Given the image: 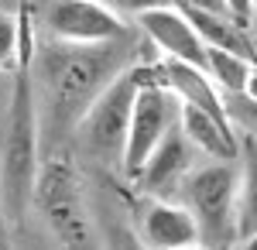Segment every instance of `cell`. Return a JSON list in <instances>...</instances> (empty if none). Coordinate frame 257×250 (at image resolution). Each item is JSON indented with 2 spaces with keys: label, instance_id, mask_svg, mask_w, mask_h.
<instances>
[{
  "label": "cell",
  "instance_id": "cell-1",
  "mask_svg": "<svg viewBox=\"0 0 257 250\" xmlns=\"http://www.w3.org/2000/svg\"><path fill=\"white\" fill-rule=\"evenodd\" d=\"M123 72L117 45H52L41 52V79L48 96V120L55 131L76 127L89 103Z\"/></svg>",
  "mask_w": 257,
  "mask_h": 250
},
{
  "label": "cell",
  "instance_id": "cell-2",
  "mask_svg": "<svg viewBox=\"0 0 257 250\" xmlns=\"http://www.w3.org/2000/svg\"><path fill=\"white\" fill-rule=\"evenodd\" d=\"M14 96H11V116H7V141H4V161H0V202L4 216H14V223L24 219L35 195L38 178V99L35 82L28 69H14Z\"/></svg>",
  "mask_w": 257,
  "mask_h": 250
},
{
  "label": "cell",
  "instance_id": "cell-3",
  "mask_svg": "<svg viewBox=\"0 0 257 250\" xmlns=\"http://www.w3.org/2000/svg\"><path fill=\"white\" fill-rule=\"evenodd\" d=\"M185 209L206 250H233L237 233V161L202 165L182 182Z\"/></svg>",
  "mask_w": 257,
  "mask_h": 250
},
{
  "label": "cell",
  "instance_id": "cell-4",
  "mask_svg": "<svg viewBox=\"0 0 257 250\" xmlns=\"http://www.w3.org/2000/svg\"><path fill=\"white\" fill-rule=\"evenodd\" d=\"M35 202L41 206L45 223L52 226L55 240L62 250H99L96 236H93V223L82 202V185L79 172L69 158H48L38 165V178H35Z\"/></svg>",
  "mask_w": 257,
  "mask_h": 250
},
{
  "label": "cell",
  "instance_id": "cell-5",
  "mask_svg": "<svg viewBox=\"0 0 257 250\" xmlns=\"http://www.w3.org/2000/svg\"><path fill=\"white\" fill-rule=\"evenodd\" d=\"M134 72H138V93H134L131 127H127V141L120 154V172L131 182L138 178L151 151L161 144V137L178 123V99L165 89L161 76H151V69H134Z\"/></svg>",
  "mask_w": 257,
  "mask_h": 250
},
{
  "label": "cell",
  "instance_id": "cell-6",
  "mask_svg": "<svg viewBox=\"0 0 257 250\" xmlns=\"http://www.w3.org/2000/svg\"><path fill=\"white\" fill-rule=\"evenodd\" d=\"M134 93H138V72L123 69L117 79L106 82L89 110L79 116L76 131L89 154H96L103 165H120L127 127H131V110H134Z\"/></svg>",
  "mask_w": 257,
  "mask_h": 250
},
{
  "label": "cell",
  "instance_id": "cell-7",
  "mask_svg": "<svg viewBox=\"0 0 257 250\" xmlns=\"http://www.w3.org/2000/svg\"><path fill=\"white\" fill-rule=\"evenodd\" d=\"M45 24L62 45H117L127 35V24L96 0H52Z\"/></svg>",
  "mask_w": 257,
  "mask_h": 250
},
{
  "label": "cell",
  "instance_id": "cell-8",
  "mask_svg": "<svg viewBox=\"0 0 257 250\" xmlns=\"http://www.w3.org/2000/svg\"><path fill=\"white\" fill-rule=\"evenodd\" d=\"M138 21H141V31L165 52V58L196 65V69L206 72V45H202L196 28L189 24V18L178 7L165 4V7H155V11H144Z\"/></svg>",
  "mask_w": 257,
  "mask_h": 250
},
{
  "label": "cell",
  "instance_id": "cell-9",
  "mask_svg": "<svg viewBox=\"0 0 257 250\" xmlns=\"http://www.w3.org/2000/svg\"><path fill=\"white\" fill-rule=\"evenodd\" d=\"M192 148H189V141L182 137L178 131V123L168 131V134L161 137V144L151 151V158L144 161V168L138 172V189L144 195H151V199H172L178 192V185L185 182V175H189V161H192Z\"/></svg>",
  "mask_w": 257,
  "mask_h": 250
},
{
  "label": "cell",
  "instance_id": "cell-10",
  "mask_svg": "<svg viewBox=\"0 0 257 250\" xmlns=\"http://www.w3.org/2000/svg\"><path fill=\"white\" fill-rule=\"evenodd\" d=\"M141 243L148 250H182L199 243V233L189 209L172 199H151L141 212Z\"/></svg>",
  "mask_w": 257,
  "mask_h": 250
},
{
  "label": "cell",
  "instance_id": "cell-11",
  "mask_svg": "<svg viewBox=\"0 0 257 250\" xmlns=\"http://www.w3.org/2000/svg\"><path fill=\"white\" fill-rule=\"evenodd\" d=\"M158 76H161V82H165V89H168L178 103L196 106V110L209 113L213 120H219V123H233V120H230V110H226V103L219 99V89L209 82V76H206L202 69L165 58V62L158 65Z\"/></svg>",
  "mask_w": 257,
  "mask_h": 250
},
{
  "label": "cell",
  "instance_id": "cell-12",
  "mask_svg": "<svg viewBox=\"0 0 257 250\" xmlns=\"http://www.w3.org/2000/svg\"><path fill=\"white\" fill-rule=\"evenodd\" d=\"M178 131L189 141V148H199L216 161H237V131L233 123H219L209 113H202L196 106L178 103Z\"/></svg>",
  "mask_w": 257,
  "mask_h": 250
},
{
  "label": "cell",
  "instance_id": "cell-13",
  "mask_svg": "<svg viewBox=\"0 0 257 250\" xmlns=\"http://www.w3.org/2000/svg\"><path fill=\"white\" fill-rule=\"evenodd\" d=\"M237 233H257V134L237 137Z\"/></svg>",
  "mask_w": 257,
  "mask_h": 250
},
{
  "label": "cell",
  "instance_id": "cell-14",
  "mask_svg": "<svg viewBox=\"0 0 257 250\" xmlns=\"http://www.w3.org/2000/svg\"><path fill=\"white\" fill-rule=\"evenodd\" d=\"M182 11V7H178ZM189 24L196 28V35L202 38L206 48H216V52H230V55H240V58H254V45L247 38V31L237 28L226 14H213V11H182Z\"/></svg>",
  "mask_w": 257,
  "mask_h": 250
},
{
  "label": "cell",
  "instance_id": "cell-15",
  "mask_svg": "<svg viewBox=\"0 0 257 250\" xmlns=\"http://www.w3.org/2000/svg\"><path fill=\"white\" fill-rule=\"evenodd\" d=\"M247 72H250V58L206 48V76H209V82H213L216 89H226V93H233V96H243Z\"/></svg>",
  "mask_w": 257,
  "mask_h": 250
},
{
  "label": "cell",
  "instance_id": "cell-16",
  "mask_svg": "<svg viewBox=\"0 0 257 250\" xmlns=\"http://www.w3.org/2000/svg\"><path fill=\"white\" fill-rule=\"evenodd\" d=\"M0 69H18V21L0 14Z\"/></svg>",
  "mask_w": 257,
  "mask_h": 250
},
{
  "label": "cell",
  "instance_id": "cell-17",
  "mask_svg": "<svg viewBox=\"0 0 257 250\" xmlns=\"http://www.w3.org/2000/svg\"><path fill=\"white\" fill-rule=\"evenodd\" d=\"M96 4L123 21V18H141L144 11H155V7H165L168 0H96Z\"/></svg>",
  "mask_w": 257,
  "mask_h": 250
},
{
  "label": "cell",
  "instance_id": "cell-18",
  "mask_svg": "<svg viewBox=\"0 0 257 250\" xmlns=\"http://www.w3.org/2000/svg\"><path fill=\"white\" fill-rule=\"evenodd\" d=\"M223 4V11H226V18L233 21L237 28H243L247 31V24H250V18H254V0H219Z\"/></svg>",
  "mask_w": 257,
  "mask_h": 250
},
{
  "label": "cell",
  "instance_id": "cell-19",
  "mask_svg": "<svg viewBox=\"0 0 257 250\" xmlns=\"http://www.w3.org/2000/svg\"><path fill=\"white\" fill-rule=\"evenodd\" d=\"M110 250H148L141 243V236L131 226H113L110 230Z\"/></svg>",
  "mask_w": 257,
  "mask_h": 250
},
{
  "label": "cell",
  "instance_id": "cell-20",
  "mask_svg": "<svg viewBox=\"0 0 257 250\" xmlns=\"http://www.w3.org/2000/svg\"><path fill=\"white\" fill-rule=\"evenodd\" d=\"M172 7H182V11H213V14H226L219 0H168Z\"/></svg>",
  "mask_w": 257,
  "mask_h": 250
},
{
  "label": "cell",
  "instance_id": "cell-21",
  "mask_svg": "<svg viewBox=\"0 0 257 250\" xmlns=\"http://www.w3.org/2000/svg\"><path fill=\"white\" fill-rule=\"evenodd\" d=\"M247 103H257V55L250 58V72H247V86H243Z\"/></svg>",
  "mask_w": 257,
  "mask_h": 250
},
{
  "label": "cell",
  "instance_id": "cell-22",
  "mask_svg": "<svg viewBox=\"0 0 257 250\" xmlns=\"http://www.w3.org/2000/svg\"><path fill=\"white\" fill-rule=\"evenodd\" d=\"M4 202H0V250H11V240H7V223H4Z\"/></svg>",
  "mask_w": 257,
  "mask_h": 250
},
{
  "label": "cell",
  "instance_id": "cell-23",
  "mask_svg": "<svg viewBox=\"0 0 257 250\" xmlns=\"http://www.w3.org/2000/svg\"><path fill=\"white\" fill-rule=\"evenodd\" d=\"M237 250H257V233H254V236H243Z\"/></svg>",
  "mask_w": 257,
  "mask_h": 250
},
{
  "label": "cell",
  "instance_id": "cell-24",
  "mask_svg": "<svg viewBox=\"0 0 257 250\" xmlns=\"http://www.w3.org/2000/svg\"><path fill=\"white\" fill-rule=\"evenodd\" d=\"M247 110H250V113H254V120H257V103H247Z\"/></svg>",
  "mask_w": 257,
  "mask_h": 250
},
{
  "label": "cell",
  "instance_id": "cell-25",
  "mask_svg": "<svg viewBox=\"0 0 257 250\" xmlns=\"http://www.w3.org/2000/svg\"><path fill=\"white\" fill-rule=\"evenodd\" d=\"M182 250H206L202 243H192V247H182Z\"/></svg>",
  "mask_w": 257,
  "mask_h": 250
},
{
  "label": "cell",
  "instance_id": "cell-26",
  "mask_svg": "<svg viewBox=\"0 0 257 250\" xmlns=\"http://www.w3.org/2000/svg\"><path fill=\"white\" fill-rule=\"evenodd\" d=\"M250 7H254V14H257V0H254V4H250Z\"/></svg>",
  "mask_w": 257,
  "mask_h": 250
}]
</instances>
